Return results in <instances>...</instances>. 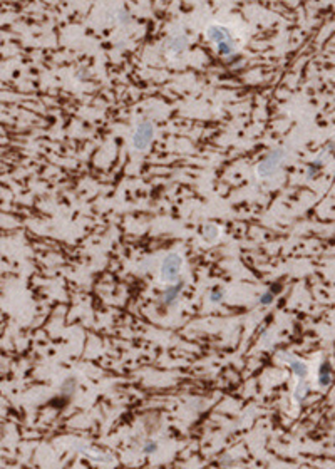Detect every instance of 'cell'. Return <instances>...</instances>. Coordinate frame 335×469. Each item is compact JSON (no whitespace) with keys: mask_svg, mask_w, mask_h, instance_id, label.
Here are the masks:
<instances>
[{"mask_svg":"<svg viewBox=\"0 0 335 469\" xmlns=\"http://www.w3.org/2000/svg\"><path fill=\"white\" fill-rule=\"evenodd\" d=\"M285 158H286L285 148H275V150H272L260 162H258V166H256L258 178L266 180V178L275 176L280 171V168L284 166Z\"/></svg>","mask_w":335,"mask_h":469,"instance_id":"cell-1","label":"cell"},{"mask_svg":"<svg viewBox=\"0 0 335 469\" xmlns=\"http://www.w3.org/2000/svg\"><path fill=\"white\" fill-rule=\"evenodd\" d=\"M181 268H183V256L180 253H168L162 258L161 266H160V282L161 284H174L180 280Z\"/></svg>","mask_w":335,"mask_h":469,"instance_id":"cell-2","label":"cell"},{"mask_svg":"<svg viewBox=\"0 0 335 469\" xmlns=\"http://www.w3.org/2000/svg\"><path fill=\"white\" fill-rule=\"evenodd\" d=\"M154 134H156L154 124H152L151 121H148V119H142L132 132L131 146L140 152L146 151L148 148L151 146L152 140H154Z\"/></svg>","mask_w":335,"mask_h":469,"instance_id":"cell-3","label":"cell"},{"mask_svg":"<svg viewBox=\"0 0 335 469\" xmlns=\"http://www.w3.org/2000/svg\"><path fill=\"white\" fill-rule=\"evenodd\" d=\"M188 46H190V37L184 36V34H176V36H171L166 39L164 50L170 56H181L188 49Z\"/></svg>","mask_w":335,"mask_h":469,"instance_id":"cell-4","label":"cell"},{"mask_svg":"<svg viewBox=\"0 0 335 469\" xmlns=\"http://www.w3.org/2000/svg\"><path fill=\"white\" fill-rule=\"evenodd\" d=\"M184 280H178V282H174V284H171L168 288L162 292V295H161V302H162V305H164L166 308H170V307H173V305L176 304V302L180 300V296H181V294H183V288H184Z\"/></svg>","mask_w":335,"mask_h":469,"instance_id":"cell-5","label":"cell"},{"mask_svg":"<svg viewBox=\"0 0 335 469\" xmlns=\"http://www.w3.org/2000/svg\"><path fill=\"white\" fill-rule=\"evenodd\" d=\"M206 39L212 42L213 46H218V44H222V42H232L233 36L226 27L218 26L216 24V26H210L206 28Z\"/></svg>","mask_w":335,"mask_h":469,"instance_id":"cell-6","label":"cell"},{"mask_svg":"<svg viewBox=\"0 0 335 469\" xmlns=\"http://www.w3.org/2000/svg\"><path fill=\"white\" fill-rule=\"evenodd\" d=\"M330 384H332V364L328 358H325L318 367V386L328 387Z\"/></svg>","mask_w":335,"mask_h":469,"instance_id":"cell-7","label":"cell"},{"mask_svg":"<svg viewBox=\"0 0 335 469\" xmlns=\"http://www.w3.org/2000/svg\"><path fill=\"white\" fill-rule=\"evenodd\" d=\"M290 370L298 380H305L308 377V366L300 358H290Z\"/></svg>","mask_w":335,"mask_h":469,"instance_id":"cell-8","label":"cell"},{"mask_svg":"<svg viewBox=\"0 0 335 469\" xmlns=\"http://www.w3.org/2000/svg\"><path fill=\"white\" fill-rule=\"evenodd\" d=\"M203 240L210 243V245H213V243H216L220 240V228L216 226L214 223H206L203 226Z\"/></svg>","mask_w":335,"mask_h":469,"instance_id":"cell-9","label":"cell"},{"mask_svg":"<svg viewBox=\"0 0 335 469\" xmlns=\"http://www.w3.org/2000/svg\"><path fill=\"white\" fill-rule=\"evenodd\" d=\"M76 390H78V379H76V377H67L60 384V394L64 397L74 396Z\"/></svg>","mask_w":335,"mask_h":469,"instance_id":"cell-10","label":"cell"},{"mask_svg":"<svg viewBox=\"0 0 335 469\" xmlns=\"http://www.w3.org/2000/svg\"><path fill=\"white\" fill-rule=\"evenodd\" d=\"M308 390H310V386L307 384V379L305 380H300L298 384H296V387H295V392H294V397H295V400L296 402H304L305 399H307V396H308Z\"/></svg>","mask_w":335,"mask_h":469,"instance_id":"cell-11","label":"cell"},{"mask_svg":"<svg viewBox=\"0 0 335 469\" xmlns=\"http://www.w3.org/2000/svg\"><path fill=\"white\" fill-rule=\"evenodd\" d=\"M322 170H324L322 158H318V160L312 161L308 164V170H307V180H315L320 174V171H322Z\"/></svg>","mask_w":335,"mask_h":469,"instance_id":"cell-12","label":"cell"},{"mask_svg":"<svg viewBox=\"0 0 335 469\" xmlns=\"http://www.w3.org/2000/svg\"><path fill=\"white\" fill-rule=\"evenodd\" d=\"M223 298H224V290L222 286H213L212 292H210V302L220 304V302H223Z\"/></svg>","mask_w":335,"mask_h":469,"instance_id":"cell-13","label":"cell"},{"mask_svg":"<svg viewBox=\"0 0 335 469\" xmlns=\"http://www.w3.org/2000/svg\"><path fill=\"white\" fill-rule=\"evenodd\" d=\"M114 12V18H116L118 22H122V24H128L129 20H131V16H129V12L126 10V8H116V10H112Z\"/></svg>","mask_w":335,"mask_h":469,"instance_id":"cell-14","label":"cell"},{"mask_svg":"<svg viewBox=\"0 0 335 469\" xmlns=\"http://www.w3.org/2000/svg\"><path fill=\"white\" fill-rule=\"evenodd\" d=\"M274 300H275V295L272 294L270 290L263 292V294L260 295V298H258L260 305H272V304H274Z\"/></svg>","mask_w":335,"mask_h":469,"instance_id":"cell-15","label":"cell"},{"mask_svg":"<svg viewBox=\"0 0 335 469\" xmlns=\"http://www.w3.org/2000/svg\"><path fill=\"white\" fill-rule=\"evenodd\" d=\"M158 451V442L156 441H148L144 444V448H142V452L144 454H152Z\"/></svg>","mask_w":335,"mask_h":469,"instance_id":"cell-16","label":"cell"},{"mask_svg":"<svg viewBox=\"0 0 335 469\" xmlns=\"http://www.w3.org/2000/svg\"><path fill=\"white\" fill-rule=\"evenodd\" d=\"M268 290H270L272 294H274V295L276 296V295H278L280 292H282V285H280V284H274V285H272V286H270V288H268Z\"/></svg>","mask_w":335,"mask_h":469,"instance_id":"cell-17","label":"cell"}]
</instances>
